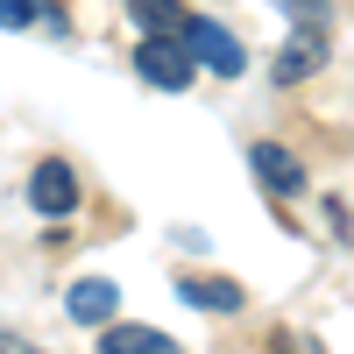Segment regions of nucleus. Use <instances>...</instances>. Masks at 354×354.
Segmentation results:
<instances>
[{
	"label": "nucleus",
	"mask_w": 354,
	"mask_h": 354,
	"mask_svg": "<svg viewBox=\"0 0 354 354\" xmlns=\"http://www.w3.org/2000/svg\"><path fill=\"white\" fill-rule=\"evenodd\" d=\"M28 205H36L43 220H64V213H78V170L71 163H36V177H28Z\"/></svg>",
	"instance_id": "4"
},
{
	"label": "nucleus",
	"mask_w": 354,
	"mask_h": 354,
	"mask_svg": "<svg viewBox=\"0 0 354 354\" xmlns=\"http://www.w3.org/2000/svg\"><path fill=\"white\" fill-rule=\"evenodd\" d=\"M177 298L198 305V312H241V305H248L234 277H177Z\"/></svg>",
	"instance_id": "7"
},
{
	"label": "nucleus",
	"mask_w": 354,
	"mask_h": 354,
	"mask_svg": "<svg viewBox=\"0 0 354 354\" xmlns=\"http://www.w3.org/2000/svg\"><path fill=\"white\" fill-rule=\"evenodd\" d=\"M64 312L78 319V326H106V319L121 312V283H113V277H78L71 298H64Z\"/></svg>",
	"instance_id": "6"
},
{
	"label": "nucleus",
	"mask_w": 354,
	"mask_h": 354,
	"mask_svg": "<svg viewBox=\"0 0 354 354\" xmlns=\"http://www.w3.org/2000/svg\"><path fill=\"white\" fill-rule=\"evenodd\" d=\"M135 71L149 78V85H163V93H185V85L198 78V64H192V50H185V36H177V28H149V36H142Z\"/></svg>",
	"instance_id": "2"
},
{
	"label": "nucleus",
	"mask_w": 354,
	"mask_h": 354,
	"mask_svg": "<svg viewBox=\"0 0 354 354\" xmlns=\"http://www.w3.org/2000/svg\"><path fill=\"white\" fill-rule=\"evenodd\" d=\"M319 64H326V21H298V28L283 36V50H277L270 78H277V85H305Z\"/></svg>",
	"instance_id": "3"
},
{
	"label": "nucleus",
	"mask_w": 354,
	"mask_h": 354,
	"mask_svg": "<svg viewBox=\"0 0 354 354\" xmlns=\"http://www.w3.org/2000/svg\"><path fill=\"white\" fill-rule=\"evenodd\" d=\"M177 36H185V50H192L198 71H213V78H241V71H248L241 36H234V28H220L213 15H185V21H177Z\"/></svg>",
	"instance_id": "1"
},
{
	"label": "nucleus",
	"mask_w": 354,
	"mask_h": 354,
	"mask_svg": "<svg viewBox=\"0 0 354 354\" xmlns=\"http://www.w3.org/2000/svg\"><path fill=\"white\" fill-rule=\"evenodd\" d=\"M248 163H255V185L270 192V198H298V192H305V163L290 156L283 142H255Z\"/></svg>",
	"instance_id": "5"
},
{
	"label": "nucleus",
	"mask_w": 354,
	"mask_h": 354,
	"mask_svg": "<svg viewBox=\"0 0 354 354\" xmlns=\"http://www.w3.org/2000/svg\"><path fill=\"white\" fill-rule=\"evenodd\" d=\"M0 347H8V340H0Z\"/></svg>",
	"instance_id": "12"
},
{
	"label": "nucleus",
	"mask_w": 354,
	"mask_h": 354,
	"mask_svg": "<svg viewBox=\"0 0 354 354\" xmlns=\"http://www.w3.org/2000/svg\"><path fill=\"white\" fill-rule=\"evenodd\" d=\"M100 347H106V354H170L177 340H170V333H156V326H106V333H100Z\"/></svg>",
	"instance_id": "8"
},
{
	"label": "nucleus",
	"mask_w": 354,
	"mask_h": 354,
	"mask_svg": "<svg viewBox=\"0 0 354 354\" xmlns=\"http://www.w3.org/2000/svg\"><path fill=\"white\" fill-rule=\"evenodd\" d=\"M128 15H135V28H177V21H185L177 0H128Z\"/></svg>",
	"instance_id": "9"
},
{
	"label": "nucleus",
	"mask_w": 354,
	"mask_h": 354,
	"mask_svg": "<svg viewBox=\"0 0 354 354\" xmlns=\"http://www.w3.org/2000/svg\"><path fill=\"white\" fill-rule=\"evenodd\" d=\"M43 21V0H0V28H28Z\"/></svg>",
	"instance_id": "10"
},
{
	"label": "nucleus",
	"mask_w": 354,
	"mask_h": 354,
	"mask_svg": "<svg viewBox=\"0 0 354 354\" xmlns=\"http://www.w3.org/2000/svg\"><path fill=\"white\" fill-rule=\"evenodd\" d=\"M283 8L298 15V21H326V15H333V0H283Z\"/></svg>",
	"instance_id": "11"
}]
</instances>
